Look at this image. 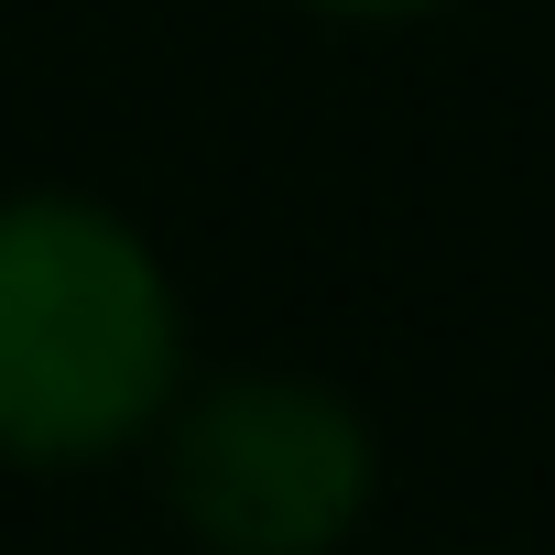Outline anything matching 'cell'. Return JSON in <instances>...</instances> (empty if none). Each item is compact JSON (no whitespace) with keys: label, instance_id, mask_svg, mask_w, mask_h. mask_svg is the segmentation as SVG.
<instances>
[{"label":"cell","instance_id":"2","mask_svg":"<svg viewBox=\"0 0 555 555\" xmlns=\"http://www.w3.org/2000/svg\"><path fill=\"white\" fill-rule=\"evenodd\" d=\"M142 457L196 555H349L382 501V436L327 371H185Z\"/></svg>","mask_w":555,"mask_h":555},{"label":"cell","instance_id":"1","mask_svg":"<svg viewBox=\"0 0 555 555\" xmlns=\"http://www.w3.org/2000/svg\"><path fill=\"white\" fill-rule=\"evenodd\" d=\"M185 371V284L131 207L88 185L0 196V468L77 479L142 457Z\"/></svg>","mask_w":555,"mask_h":555},{"label":"cell","instance_id":"3","mask_svg":"<svg viewBox=\"0 0 555 555\" xmlns=\"http://www.w3.org/2000/svg\"><path fill=\"white\" fill-rule=\"evenodd\" d=\"M317 23H425V12H457V0H295Z\"/></svg>","mask_w":555,"mask_h":555}]
</instances>
